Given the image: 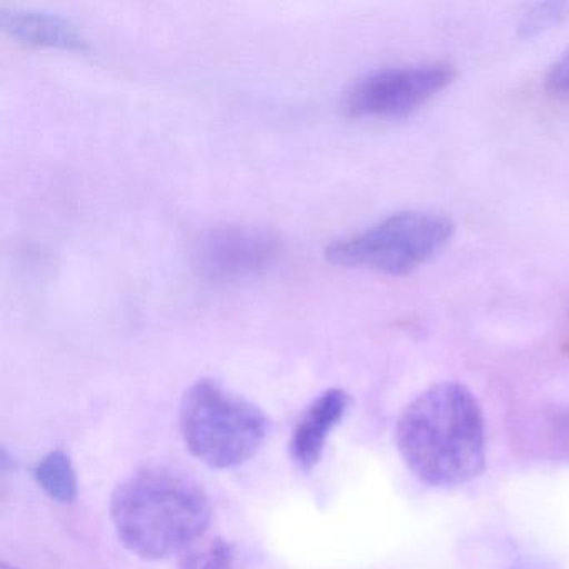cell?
Wrapping results in <instances>:
<instances>
[{"label": "cell", "mask_w": 569, "mask_h": 569, "mask_svg": "<svg viewBox=\"0 0 569 569\" xmlns=\"http://www.w3.org/2000/svg\"><path fill=\"white\" fill-rule=\"evenodd\" d=\"M396 445L416 478L438 488L471 482L485 471L486 429L476 396L455 381L416 396L396 426Z\"/></svg>", "instance_id": "1"}, {"label": "cell", "mask_w": 569, "mask_h": 569, "mask_svg": "<svg viewBox=\"0 0 569 569\" xmlns=\"http://www.w3.org/2000/svg\"><path fill=\"white\" fill-rule=\"evenodd\" d=\"M111 519L128 551L159 561L184 551L204 535L211 522V502L188 476L148 468L114 489Z\"/></svg>", "instance_id": "2"}, {"label": "cell", "mask_w": 569, "mask_h": 569, "mask_svg": "<svg viewBox=\"0 0 569 569\" xmlns=\"http://www.w3.org/2000/svg\"><path fill=\"white\" fill-rule=\"evenodd\" d=\"M179 422L191 455L216 469L244 465L268 435L264 412L212 379H201L186 391Z\"/></svg>", "instance_id": "3"}, {"label": "cell", "mask_w": 569, "mask_h": 569, "mask_svg": "<svg viewBox=\"0 0 569 569\" xmlns=\"http://www.w3.org/2000/svg\"><path fill=\"white\" fill-rule=\"evenodd\" d=\"M455 232V221L442 212H396L366 231L336 239L325 254L341 268L406 276L445 251Z\"/></svg>", "instance_id": "4"}, {"label": "cell", "mask_w": 569, "mask_h": 569, "mask_svg": "<svg viewBox=\"0 0 569 569\" xmlns=\"http://www.w3.org/2000/svg\"><path fill=\"white\" fill-rule=\"evenodd\" d=\"M455 79L456 69L446 62L378 69L348 89L342 111L351 119L405 118L445 91Z\"/></svg>", "instance_id": "5"}, {"label": "cell", "mask_w": 569, "mask_h": 569, "mask_svg": "<svg viewBox=\"0 0 569 569\" xmlns=\"http://www.w3.org/2000/svg\"><path fill=\"white\" fill-rule=\"evenodd\" d=\"M278 254L279 242L271 232L252 226H224L196 241L192 261L202 278L234 282L261 274Z\"/></svg>", "instance_id": "6"}, {"label": "cell", "mask_w": 569, "mask_h": 569, "mask_svg": "<svg viewBox=\"0 0 569 569\" xmlns=\"http://www.w3.org/2000/svg\"><path fill=\"white\" fill-rule=\"evenodd\" d=\"M349 405L348 392L332 388L319 395L302 412L289 442L292 461L302 471H311L321 461L329 435L342 421Z\"/></svg>", "instance_id": "7"}, {"label": "cell", "mask_w": 569, "mask_h": 569, "mask_svg": "<svg viewBox=\"0 0 569 569\" xmlns=\"http://www.w3.org/2000/svg\"><path fill=\"white\" fill-rule=\"evenodd\" d=\"M2 31L31 48L59 49V51H89L88 39L78 26L51 12L24 8L0 9Z\"/></svg>", "instance_id": "8"}, {"label": "cell", "mask_w": 569, "mask_h": 569, "mask_svg": "<svg viewBox=\"0 0 569 569\" xmlns=\"http://www.w3.org/2000/svg\"><path fill=\"white\" fill-rule=\"evenodd\" d=\"M34 478L39 488L61 505H71L78 498V475L68 452L54 449L36 465Z\"/></svg>", "instance_id": "9"}, {"label": "cell", "mask_w": 569, "mask_h": 569, "mask_svg": "<svg viewBox=\"0 0 569 569\" xmlns=\"http://www.w3.org/2000/svg\"><path fill=\"white\" fill-rule=\"evenodd\" d=\"M569 18V2H539L522 14L518 34L522 39L538 38Z\"/></svg>", "instance_id": "10"}, {"label": "cell", "mask_w": 569, "mask_h": 569, "mask_svg": "<svg viewBox=\"0 0 569 569\" xmlns=\"http://www.w3.org/2000/svg\"><path fill=\"white\" fill-rule=\"evenodd\" d=\"M181 569H236L234 548L222 539H216L206 551L186 556Z\"/></svg>", "instance_id": "11"}, {"label": "cell", "mask_w": 569, "mask_h": 569, "mask_svg": "<svg viewBox=\"0 0 569 569\" xmlns=\"http://www.w3.org/2000/svg\"><path fill=\"white\" fill-rule=\"evenodd\" d=\"M545 84L551 94L569 96V49L549 68Z\"/></svg>", "instance_id": "12"}, {"label": "cell", "mask_w": 569, "mask_h": 569, "mask_svg": "<svg viewBox=\"0 0 569 569\" xmlns=\"http://www.w3.org/2000/svg\"><path fill=\"white\" fill-rule=\"evenodd\" d=\"M511 569H555L546 562L538 561V559H529V561L519 562V565L512 566Z\"/></svg>", "instance_id": "13"}, {"label": "cell", "mask_w": 569, "mask_h": 569, "mask_svg": "<svg viewBox=\"0 0 569 569\" xmlns=\"http://www.w3.org/2000/svg\"><path fill=\"white\" fill-rule=\"evenodd\" d=\"M2 569H19L16 566L8 565V562H2Z\"/></svg>", "instance_id": "14"}]
</instances>
